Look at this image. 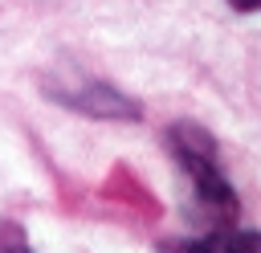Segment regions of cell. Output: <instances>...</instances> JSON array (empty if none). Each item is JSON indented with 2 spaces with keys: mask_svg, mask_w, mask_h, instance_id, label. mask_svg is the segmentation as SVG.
Wrapping results in <instances>:
<instances>
[{
  "mask_svg": "<svg viewBox=\"0 0 261 253\" xmlns=\"http://www.w3.org/2000/svg\"><path fill=\"white\" fill-rule=\"evenodd\" d=\"M167 151L179 163L188 188H192V216L208 229H224L237 216V192L220 167L216 139L196 122H171L167 127Z\"/></svg>",
  "mask_w": 261,
  "mask_h": 253,
  "instance_id": "1",
  "label": "cell"
},
{
  "mask_svg": "<svg viewBox=\"0 0 261 253\" xmlns=\"http://www.w3.org/2000/svg\"><path fill=\"white\" fill-rule=\"evenodd\" d=\"M49 98L61 102V106H69V110H77V114H90V118H118V122L143 118L139 102L126 98L122 90H114V86L102 82V78H90V82H82L77 90H49Z\"/></svg>",
  "mask_w": 261,
  "mask_h": 253,
  "instance_id": "2",
  "label": "cell"
},
{
  "mask_svg": "<svg viewBox=\"0 0 261 253\" xmlns=\"http://www.w3.org/2000/svg\"><path fill=\"white\" fill-rule=\"evenodd\" d=\"M159 253H261V233L224 224V229H208L200 237L167 241V245H159Z\"/></svg>",
  "mask_w": 261,
  "mask_h": 253,
  "instance_id": "3",
  "label": "cell"
},
{
  "mask_svg": "<svg viewBox=\"0 0 261 253\" xmlns=\"http://www.w3.org/2000/svg\"><path fill=\"white\" fill-rule=\"evenodd\" d=\"M0 253H33V245L24 241V233L16 224H4L0 229Z\"/></svg>",
  "mask_w": 261,
  "mask_h": 253,
  "instance_id": "4",
  "label": "cell"
},
{
  "mask_svg": "<svg viewBox=\"0 0 261 253\" xmlns=\"http://www.w3.org/2000/svg\"><path fill=\"white\" fill-rule=\"evenodd\" d=\"M237 12H261V0H228Z\"/></svg>",
  "mask_w": 261,
  "mask_h": 253,
  "instance_id": "5",
  "label": "cell"
}]
</instances>
